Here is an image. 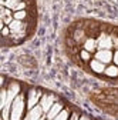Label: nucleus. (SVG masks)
I'll return each instance as SVG.
<instances>
[{"label": "nucleus", "instance_id": "3", "mask_svg": "<svg viewBox=\"0 0 118 120\" xmlns=\"http://www.w3.org/2000/svg\"><path fill=\"white\" fill-rule=\"evenodd\" d=\"M56 103V97L53 94H43L41 99H40V106L43 107V112L44 114H47L49 110L53 107V104Z\"/></svg>", "mask_w": 118, "mask_h": 120}, {"label": "nucleus", "instance_id": "8", "mask_svg": "<svg viewBox=\"0 0 118 120\" xmlns=\"http://www.w3.org/2000/svg\"><path fill=\"white\" fill-rule=\"evenodd\" d=\"M97 47H98V44H97V40H95L94 37H88V39H85V41H84V50L93 53Z\"/></svg>", "mask_w": 118, "mask_h": 120}, {"label": "nucleus", "instance_id": "2", "mask_svg": "<svg viewBox=\"0 0 118 120\" xmlns=\"http://www.w3.org/2000/svg\"><path fill=\"white\" fill-rule=\"evenodd\" d=\"M97 44H98V49L100 50H110L111 47H114L112 44V37L105 34V33H101L100 37L97 39Z\"/></svg>", "mask_w": 118, "mask_h": 120}, {"label": "nucleus", "instance_id": "9", "mask_svg": "<svg viewBox=\"0 0 118 120\" xmlns=\"http://www.w3.org/2000/svg\"><path fill=\"white\" fill-rule=\"evenodd\" d=\"M90 66H91V69H93L95 73H104V71H105V64L102 63V62H100V60H97V59L91 60V62H90Z\"/></svg>", "mask_w": 118, "mask_h": 120}, {"label": "nucleus", "instance_id": "11", "mask_svg": "<svg viewBox=\"0 0 118 120\" xmlns=\"http://www.w3.org/2000/svg\"><path fill=\"white\" fill-rule=\"evenodd\" d=\"M104 73L110 77H117L118 76V66H108V67H105Z\"/></svg>", "mask_w": 118, "mask_h": 120}, {"label": "nucleus", "instance_id": "14", "mask_svg": "<svg viewBox=\"0 0 118 120\" xmlns=\"http://www.w3.org/2000/svg\"><path fill=\"white\" fill-rule=\"evenodd\" d=\"M80 57L84 60V62H88V60L91 59V54H90V52H87V50H81L80 52Z\"/></svg>", "mask_w": 118, "mask_h": 120}, {"label": "nucleus", "instance_id": "12", "mask_svg": "<svg viewBox=\"0 0 118 120\" xmlns=\"http://www.w3.org/2000/svg\"><path fill=\"white\" fill-rule=\"evenodd\" d=\"M53 120H68V110H64V109H63Z\"/></svg>", "mask_w": 118, "mask_h": 120}, {"label": "nucleus", "instance_id": "10", "mask_svg": "<svg viewBox=\"0 0 118 120\" xmlns=\"http://www.w3.org/2000/svg\"><path fill=\"white\" fill-rule=\"evenodd\" d=\"M19 3H20L19 0H2V6H4V7L10 9V10H14Z\"/></svg>", "mask_w": 118, "mask_h": 120}, {"label": "nucleus", "instance_id": "5", "mask_svg": "<svg viewBox=\"0 0 118 120\" xmlns=\"http://www.w3.org/2000/svg\"><path fill=\"white\" fill-rule=\"evenodd\" d=\"M41 116H44L43 107L40 106V104H37V106H34L33 109L28 110V113L26 114V119H28V120H38Z\"/></svg>", "mask_w": 118, "mask_h": 120}, {"label": "nucleus", "instance_id": "16", "mask_svg": "<svg viewBox=\"0 0 118 120\" xmlns=\"http://www.w3.org/2000/svg\"><path fill=\"white\" fill-rule=\"evenodd\" d=\"M78 119H80V117H78V114H76V113H73V114H71V117H70L68 120H78Z\"/></svg>", "mask_w": 118, "mask_h": 120}, {"label": "nucleus", "instance_id": "6", "mask_svg": "<svg viewBox=\"0 0 118 120\" xmlns=\"http://www.w3.org/2000/svg\"><path fill=\"white\" fill-rule=\"evenodd\" d=\"M95 59L100 60V62H102L104 64H107V63H110L111 60L114 59V56H112L111 50H98L95 53Z\"/></svg>", "mask_w": 118, "mask_h": 120}, {"label": "nucleus", "instance_id": "18", "mask_svg": "<svg viewBox=\"0 0 118 120\" xmlns=\"http://www.w3.org/2000/svg\"><path fill=\"white\" fill-rule=\"evenodd\" d=\"M78 120H90V119H88V117H87V116H81V117H80V119H78Z\"/></svg>", "mask_w": 118, "mask_h": 120}, {"label": "nucleus", "instance_id": "7", "mask_svg": "<svg viewBox=\"0 0 118 120\" xmlns=\"http://www.w3.org/2000/svg\"><path fill=\"white\" fill-rule=\"evenodd\" d=\"M61 110H63V104H61V103H58V101L54 103V104H53V107H51V109L49 110V113L46 114V116H47V120H53V119H54L58 113H60Z\"/></svg>", "mask_w": 118, "mask_h": 120}, {"label": "nucleus", "instance_id": "4", "mask_svg": "<svg viewBox=\"0 0 118 120\" xmlns=\"http://www.w3.org/2000/svg\"><path fill=\"white\" fill-rule=\"evenodd\" d=\"M40 99H41V93L38 92V90L31 89L30 92H28V99H27V107H28V110L33 109L34 106H37V103H40Z\"/></svg>", "mask_w": 118, "mask_h": 120}, {"label": "nucleus", "instance_id": "15", "mask_svg": "<svg viewBox=\"0 0 118 120\" xmlns=\"http://www.w3.org/2000/svg\"><path fill=\"white\" fill-rule=\"evenodd\" d=\"M24 9H26V2H20V3L16 6L14 11H20V10H24Z\"/></svg>", "mask_w": 118, "mask_h": 120}, {"label": "nucleus", "instance_id": "19", "mask_svg": "<svg viewBox=\"0 0 118 120\" xmlns=\"http://www.w3.org/2000/svg\"><path fill=\"white\" fill-rule=\"evenodd\" d=\"M19 2H24V0H19Z\"/></svg>", "mask_w": 118, "mask_h": 120}, {"label": "nucleus", "instance_id": "13", "mask_svg": "<svg viewBox=\"0 0 118 120\" xmlns=\"http://www.w3.org/2000/svg\"><path fill=\"white\" fill-rule=\"evenodd\" d=\"M27 17V11L26 10H20V11H16V13H14V19H16V20H24Z\"/></svg>", "mask_w": 118, "mask_h": 120}, {"label": "nucleus", "instance_id": "17", "mask_svg": "<svg viewBox=\"0 0 118 120\" xmlns=\"http://www.w3.org/2000/svg\"><path fill=\"white\" fill-rule=\"evenodd\" d=\"M114 63L118 66V50L115 52V54H114Z\"/></svg>", "mask_w": 118, "mask_h": 120}, {"label": "nucleus", "instance_id": "1", "mask_svg": "<svg viewBox=\"0 0 118 120\" xmlns=\"http://www.w3.org/2000/svg\"><path fill=\"white\" fill-rule=\"evenodd\" d=\"M24 107H26V103H24V94L20 93L16 99H14V101H13V104H11L10 120H20V119L23 117Z\"/></svg>", "mask_w": 118, "mask_h": 120}]
</instances>
